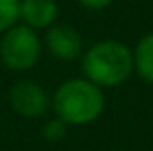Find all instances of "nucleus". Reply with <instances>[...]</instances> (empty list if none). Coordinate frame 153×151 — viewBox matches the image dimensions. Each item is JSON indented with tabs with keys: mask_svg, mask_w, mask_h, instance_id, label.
<instances>
[{
	"mask_svg": "<svg viewBox=\"0 0 153 151\" xmlns=\"http://www.w3.org/2000/svg\"><path fill=\"white\" fill-rule=\"evenodd\" d=\"M132 64H134V73L145 83L153 85V31L145 33L137 42L132 50Z\"/></svg>",
	"mask_w": 153,
	"mask_h": 151,
	"instance_id": "0eeeda50",
	"label": "nucleus"
},
{
	"mask_svg": "<svg viewBox=\"0 0 153 151\" xmlns=\"http://www.w3.org/2000/svg\"><path fill=\"white\" fill-rule=\"evenodd\" d=\"M19 2L21 0H0V35L19 23Z\"/></svg>",
	"mask_w": 153,
	"mask_h": 151,
	"instance_id": "6e6552de",
	"label": "nucleus"
},
{
	"mask_svg": "<svg viewBox=\"0 0 153 151\" xmlns=\"http://www.w3.org/2000/svg\"><path fill=\"white\" fill-rule=\"evenodd\" d=\"M8 100L13 110L25 118H42L52 108L50 93L35 81H17L10 87Z\"/></svg>",
	"mask_w": 153,
	"mask_h": 151,
	"instance_id": "20e7f679",
	"label": "nucleus"
},
{
	"mask_svg": "<svg viewBox=\"0 0 153 151\" xmlns=\"http://www.w3.org/2000/svg\"><path fill=\"white\" fill-rule=\"evenodd\" d=\"M44 52V44L35 29L17 23L2 33L0 39V62L15 73L31 71Z\"/></svg>",
	"mask_w": 153,
	"mask_h": 151,
	"instance_id": "7ed1b4c3",
	"label": "nucleus"
},
{
	"mask_svg": "<svg viewBox=\"0 0 153 151\" xmlns=\"http://www.w3.org/2000/svg\"><path fill=\"white\" fill-rule=\"evenodd\" d=\"M83 77L97 87H118L134 73L132 50L118 39H103L81 54Z\"/></svg>",
	"mask_w": 153,
	"mask_h": 151,
	"instance_id": "f03ea898",
	"label": "nucleus"
},
{
	"mask_svg": "<svg viewBox=\"0 0 153 151\" xmlns=\"http://www.w3.org/2000/svg\"><path fill=\"white\" fill-rule=\"evenodd\" d=\"M58 19L56 0H21L19 2V21L31 29H48Z\"/></svg>",
	"mask_w": 153,
	"mask_h": 151,
	"instance_id": "423d86ee",
	"label": "nucleus"
},
{
	"mask_svg": "<svg viewBox=\"0 0 153 151\" xmlns=\"http://www.w3.org/2000/svg\"><path fill=\"white\" fill-rule=\"evenodd\" d=\"M66 122L64 120H60L58 116H54L52 120H48L46 124H44V137H46V141H52V143H56V141H62L64 139V135H66Z\"/></svg>",
	"mask_w": 153,
	"mask_h": 151,
	"instance_id": "1a4fd4ad",
	"label": "nucleus"
},
{
	"mask_svg": "<svg viewBox=\"0 0 153 151\" xmlns=\"http://www.w3.org/2000/svg\"><path fill=\"white\" fill-rule=\"evenodd\" d=\"M54 116L64 120L68 126H83L95 122L105 110L103 89L85 77L68 79L58 85L52 95Z\"/></svg>",
	"mask_w": 153,
	"mask_h": 151,
	"instance_id": "f257e3e1",
	"label": "nucleus"
},
{
	"mask_svg": "<svg viewBox=\"0 0 153 151\" xmlns=\"http://www.w3.org/2000/svg\"><path fill=\"white\" fill-rule=\"evenodd\" d=\"M83 8H89V10H103L108 8L114 0H76Z\"/></svg>",
	"mask_w": 153,
	"mask_h": 151,
	"instance_id": "9d476101",
	"label": "nucleus"
},
{
	"mask_svg": "<svg viewBox=\"0 0 153 151\" xmlns=\"http://www.w3.org/2000/svg\"><path fill=\"white\" fill-rule=\"evenodd\" d=\"M42 44L58 60H76L83 54V37L71 25H50Z\"/></svg>",
	"mask_w": 153,
	"mask_h": 151,
	"instance_id": "39448f33",
	"label": "nucleus"
}]
</instances>
